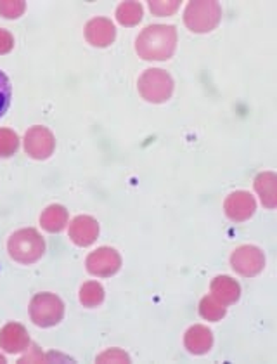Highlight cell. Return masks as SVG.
I'll use <instances>...</instances> for the list:
<instances>
[{
  "mask_svg": "<svg viewBox=\"0 0 277 364\" xmlns=\"http://www.w3.org/2000/svg\"><path fill=\"white\" fill-rule=\"evenodd\" d=\"M177 30L172 25H153L137 37L136 50L146 61H165L175 53Z\"/></svg>",
  "mask_w": 277,
  "mask_h": 364,
  "instance_id": "obj_1",
  "label": "cell"
},
{
  "mask_svg": "<svg viewBox=\"0 0 277 364\" xmlns=\"http://www.w3.org/2000/svg\"><path fill=\"white\" fill-rule=\"evenodd\" d=\"M7 250H9L11 259L16 262L30 266L42 259L45 252V241L38 235L37 229H19L7 241Z\"/></svg>",
  "mask_w": 277,
  "mask_h": 364,
  "instance_id": "obj_2",
  "label": "cell"
},
{
  "mask_svg": "<svg viewBox=\"0 0 277 364\" xmlns=\"http://www.w3.org/2000/svg\"><path fill=\"white\" fill-rule=\"evenodd\" d=\"M222 18V7L219 2H189L184 11V23L194 33H208L215 30Z\"/></svg>",
  "mask_w": 277,
  "mask_h": 364,
  "instance_id": "obj_3",
  "label": "cell"
},
{
  "mask_svg": "<svg viewBox=\"0 0 277 364\" xmlns=\"http://www.w3.org/2000/svg\"><path fill=\"white\" fill-rule=\"evenodd\" d=\"M138 94L149 102H160L168 101L170 96L173 92V78L170 77V73H166L165 70L160 68H151L146 70L141 75L137 82Z\"/></svg>",
  "mask_w": 277,
  "mask_h": 364,
  "instance_id": "obj_4",
  "label": "cell"
},
{
  "mask_svg": "<svg viewBox=\"0 0 277 364\" xmlns=\"http://www.w3.org/2000/svg\"><path fill=\"white\" fill-rule=\"evenodd\" d=\"M65 304L54 294H37L30 302V318L37 326L50 328L61 323Z\"/></svg>",
  "mask_w": 277,
  "mask_h": 364,
  "instance_id": "obj_5",
  "label": "cell"
},
{
  "mask_svg": "<svg viewBox=\"0 0 277 364\" xmlns=\"http://www.w3.org/2000/svg\"><path fill=\"white\" fill-rule=\"evenodd\" d=\"M231 266L237 274L253 278V276L260 274L265 267V257L260 248L251 247V245H243V247L236 248L231 255Z\"/></svg>",
  "mask_w": 277,
  "mask_h": 364,
  "instance_id": "obj_6",
  "label": "cell"
},
{
  "mask_svg": "<svg viewBox=\"0 0 277 364\" xmlns=\"http://www.w3.org/2000/svg\"><path fill=\"white\" fill-rule=\"evenodd\" d=\"M87 271L97 278H109L116 274L121 267V257L114 248L102 247L90 253L85 260Z\"/></svg>",
  "mask_w": 277,
  "mask_h": 364,
  "instance_id": "obj_7",
  "label": "cell"
},
{
  "mask_svg": "<svg viewBox=\"0 0 277 364\" xmlns=\"http://www.w3.org/2000/svg\"><path fill=\"white\" fill-rule=\"evenodd\" d=\"M55 139L47 127H31L25 136V151L33 160H47L54 153Z\"/></svg>",
  "mask_w": 277,
  "mask_h": 364,
  "instance_id": "obj_8",
  "label": "cell"
},
{
  "mask_svg": "<svg viewBox=\"0 0 277 364\" xmlns=\"http://www.w3.org/2000/svg\"><path fill=\"white\" fill-rule=\"evenodd\" d=\"M225 215L234 223H244L256 210V201L246 191H236L225 198L224 203Z\"/></svg>",
  "mask_w": 277,
  "mask_h": 364,
  "instance_id": "obj_9",
  "label": "cell"
},
{
  "mask_svg": "<svg viewBox=\"0 0 277 364\" xmlns=\"http://www.w3.org/2000/svg\"><path fill=\"white\" fill-rule=\"evenodd\" d=\"M30 346V336H28L26 328L19 323H7L0 330V349L7 354H18L28 349Z\"/></svg>",
  "mask_w": 277,
  "mask_h": 364,
  "instance_id": "obj_10",
  "label": "cell"
},
{
  "mask_svg": "<svg viewBox=\"0 0 277 364\" xmlns=\"http://www.w3.org/2000/svg\"><path fill=\"white\" fill-rule=\"evenodd\" d=\"M99 236V224L89 215H78L70 224V238L78 247H90Z\"/></svg>",
  "mask_w": 277,
  "mask_h": 364,
  "instance_id": "obj_11",
  "label": "cell"
},
{
  "mask_svg": "<svg viewBox=\"0 0 277 364\" xmlns=\"http://www.w3.org/2000/svg\"><path fill=\"white\" fill-rule=\"evenodd\" d=\"M116 30L108 18H94L87 23L85 38L94 47H108L114 42Z\"/></svg>",
  "mask_w": 277,
  "mask_h": 364,
  "instance_id": "obj_12",
  "label": "cell"
},
{
  "mask_svg": "<svg viewBox=\"0 0 277 364\" xmlns=\"http://www.w3.org/2000/svg\"><path fill=\"white\" fill-rule=\"evenodd\" d=\"M184 346L185 349L191 352V354H196V355L207 354L213 346V333L207 326L196 324V326H191L188 331H185Z\"/></svg>",
  "mask_w": 277,
  "mask_h": 364,
  "instance_id": "obj_13",
  "label": "cell"
},
{
  "mask_svg": "<svg viewBox=\"0 0 277 364\" xmlns=\"http://www.w3.org/2000/svg\"><path fill=\"white\" fill-rule=\"evenodd\" d=\"M212 295L224 306L236 304L241 296V287L231 276H219L212 281Z\"/></svg>",
  "mask_w": 277,
  "mask_h": 364,
  "instance_id": "obj_14",
  "label": "cell"
},
{
  "mask_svg": "<svg viewBox=\"0 0 277 364\" xmlns=\"http://www.w3.org/2000/svg\"><path fill=\"white\" fill-rule=\"evenodd\" d=\"M255 191L259 193L264 207L268 210L277 207V176L274 172H262L255 179Z\"/></svg>",
  "mask_w": 277,
  "mask_h": 364,
  "instance_id": "obj_15",
  "label": "cell"
},
{
  "mask_svg": "<svg viewBox=\"0 0 277 364\" xmlns=\"http://www.w3.org/2000/svg\"><path fill=\"white\" fill-rule=\"evenodd\" d=\"M40 224L45 231L61 232L68 224V210L63 205H50L42 212Z\"/></svg>",
  "mask_w": 277,
  "mask_h": 364,
  "instance_id": "obj_16",
  "label": "cell"
},
{
  "mask_svg": "<svg viewBox=\"0 0 277 364\" xmlns=\"http://www.w3.org/2000/svg\"><path fill=\"white\" fill-rule=\"evenodd\" d=\"M116 19L120 25L134 26L142 19V6L138 2H124L118 6Z\"/></svg>",
  "mask_w": 277,
  "mask_h": 364,
  "instance_id": "obj_17",
  "label": "cell"
},
{
  "mask_svg": "<svg viewBox=\"0 0 277 364\" xmlns=\"http://www.w3.org/2000/svg\"><path fill=\"white\" fill-rule=\"evenodd\" d=\"M104 300V288L97 281H89L80 288V302L85 307H97Z\"/></svg>",
  "mask_w": 277,
  "mask_h": 364,
  "instance_id": "obj_18",
  "label": "cell"
},
{
  "mask_svg": "<svg viewBox=\"0 0 277 364\" xmlns=\"http://www.w3.org/2000/svg\"><path fill=\"white\" fill-rule=\"evenodd\" d=\"M200 314L201 318L207 319V321H220L225 316V306L213 295H208L201 300Z\"/></svg>",
  "mask_w": 277,
  "mask_h": 364,
  "instance_id": "obj_19",
  "label": "cell"
},
{
  "mask_svg": "<svg viewBox=\"0 0 277 364\" xmlns=\"http://www.w3.org/2000/svg\"><path fill=\"white\" fill-rule=\"evenodd\" d=\"M19 137L14 130L0 129V158H9L18 151Z\"/></svg>",
  "mask_w": 277,
  "mask_h": 364,
  "instance_id": "obj_20",
  "label": "cell"
},
{
  "mask_svg": "<svg viewBox=\"0 0 277 364\" xmlns=\"http://www.w3.org/2000/svg\"><path fill=\"white\" fill-rule=\"evenodd\" d=\"M11 97H13V89H11L9 78L4 71H0V118L9 109Z\"/></svg>",
  "mask_w": 277,
  "mask_h": 364,
  "instance_id": "obj_21",
  "label": "cell"
},
{
  "mask_svg": "<svg viewBox=\"0 0 277 364\" xmlns=\"http://www.w3.org/2000/svg\"><path fill=\"white\" fill-rule=\"evenodd\" d=\"M26 6L21 0H0V14L7 19H16L25 13Z\"/></svg>",
  "mask_w": 277,
  "mask_h": 364,
  "instance_id": "obj_22",
  "label": "cell"
},
{
  "mask_svg": "<svg viewBox=\"0 0 277 364\" xmlns=\"http://www.w3.org/2000/svg\"><path fill=\"white\" fill-rule=\"evenodd\" d=\"M153 14L156 16H172L179 9V2L177 0H172V2H151L149 4Z\"/></svg>",
  "mask_w": 277,
  "mask_h": 364,
  "instance_id": "obj_23",
  "label": "cell"
},
{
  "mask_svg": "<svg viewBox=\"0 0 277 364\" xmlns=\"http://www.w3.org/2000/svg\"><path fill=\"white\" fill-rule=\"evenodd\" d=\"M97 363H130V358L120 349H111L102 352L97 358Z\"/></svg>",
  "mask_w": 277,
  "mask_h": 364,
  "instance_id": "obj_24",
  "label": "cell"
},
{
  "mask_svg": "<svg viewBox=\"0 0 277 364\" xmlns=\"http://www.w3.org/2000/svg\"><path fill=\"white\" fill-rule=\"evenodd\" d=\"M14 47V37L7 30L0 28V56L11 53Z\"/></svg>",
  "mask_w": 277,
  "mask_h": 364,
  "instance_id": "obj_25",
  "label": "cell"
},
{
  "mask_svg": "<svg viewBox=\"0 0 277 364\" xmlns=\"http://www.w3.org/2000/svg\"><path fill=\"white\" fill-rule=\"evenodd\" d=\"M33 361H43V355L40 354V352H38V349L37 347H33V354L31 355H25V358H21L19 359V363H33Z\"/></svg>",
  "mask_w": 277,
  "mask_h": 364,
  "instance_id": "obj_26",
  "label": "cell"
},
{
  "mask_svg": "<svg viewBox=\"0 0 277 364\" xmlns=\"http://www.w3.org/2000/svg\"><path fill=\"white\" fill-rule=\"evenodd\" d=\"M2 363H6V358H4V355L0 354V364H2Z\"/></svg>",
  "mask_w": 277,
  "mask_h": 364,
  "instance_id": "obj_27",
  "label": "cell"
}]
</instances>
